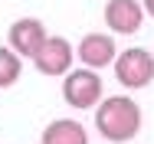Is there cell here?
Listing matches in <instances>:
<instances>
[{
    "label": "cell",
    "mask_w": 154,
    "mask_h": 144,
    "mask_svg": "<svg viewBox=\"0 0 154 144\" xmlns=\"http://www.w3.org/2000/svg\"><path fill=\"white\" fill-rule=\"evenodd\" d=\"M20 72H23L20 56H17L10 46H0V88L17 85V82H20Z\"/></svg>",
    "instance_id": "9"
},
{
    "label": "cell",
    "mask_w": 154,
    "mask_h": 144,
    "mask_svg": "<svg viewBox=\"0 0 154 144\" xmlns=\"http://www.w3.org/2000/svg\"><path fill=\"white\" fill-rule=\"evenodd\" d=\"M141 121H144L141 105L131 95H108L95 108V131L112 144H125L131 138H138Z\"/></svg>",
    "instance_id": "1"
},
{
    "label": "cell",
    "mask_w": 154,
    "mask_h": 144,
    "mask_svg": "<svg viewBox=\"0 0 154 144\" xmlns=\"http://www.w3.org/2000/svg\"><path fill=\"white\" fill-rule=\"evenodd\" d=\"M112 69H115L118 85H125L128 92L148 88L154 82V56L148 49H141V46H131V49H125L122 56H115Z\"/></svg>",
    "instance_id": "3"
},
{
    "label": "cell",
    "mask_w": 154,
    "mask_h": 144,
    "mask_svg": "<svg viewBox=\"0 0 154 144\" xmlns=\"http://www.w3.org/2000/svg\"><path fill=\"white\" fill-rule=\"evenodd\" d=\"M39 144H89V131L75 121V118H56L43 128V141Z\"/></svg>",
    "instance_id": "8"
},
{
    "label": "cell",
    "mask_w": 154,
    "mask_h": 144,
    "mask_svg": "<svg viewBox=\"0 0 154 144\" xmlns=\"http://www.w3.org/2000/svg\"><path fill=\"white\" fill-rule=\"evenodd\" d=\"M102 75H98V69H72V72H66V79H62V98H66V105L69 108H79V112H85V108H95L98 102H102Z\"/></svg>",
    "instance_id": "2"
},
{
    "label": "cell",
    "mask_w": 154,
    "mask_h": 144,
    "mask_svg": "<svg viewBox=\"0 0 154 144\" xmlns=\"http://www.w3.org/2000/svg\"><path fill=\"white\" fill-rule=\"evenodd\" d=\"M75 56L89 69H105V66L115 62L118 49H115V39L108 33H85L82 43H79V49H75Z\"/></svg>",
    "instance_id": "7"
},
{
    "label": "cell",
    "mask_w": 154,
    "mask_h": 144,
    "mask_svg": "<svg viewBox=\"0 0 154 144\" xmlns=\"http://www.w3.org/2000/svg\"><path fill=\"white\" fill-rule=\"evenodd\" d=\"M141 7H144V13H151V17H154V0H141Z\"/></svg>",
    "instance_id": "10"
},
{
    "label": "cell",
    "mask_w": 154,
    "mask_h": 144,
    "mask_svg": "<svg viewBox=\"0 0 154 144\" xmlns=\"http://www.w3.org/2000/svg\"><path fill=\"white\" fill-rule=\"evenodd\" d=\"M46 36L49 33L43 26V20H36V17H20L17 23H10V29H7V43H10V49L20 59H33V53L43 46Z\"/></svg>",
    "instance_id": "5"
},
{
    "label": "cell",
    "mask_w": 154,
    "mask_h": 144,
    "mask_svg": "<svg viewBox=\"0 0 154 144\" xmlns=\"http://www.w3.org/2000/svg\"><path fill=\"white\" fill-rule=\"evenodd\" d=\"M75 59V49L69 46V39L62 36H46L43 46L33 53V66L43 72V75H66L69 66Z\"/></svg>",
    "instance_id": "4"
},
{
    "label": "cell",
    "mask_w": 154,
    "mask_h": 144,
    "mask_svg": "<svg viewBox=\"0 0 154 144\" xmlns=\"http://www.w3.org/2000/svg\"><path fill=\"white\" fill-rule=\"evenodd\" d=\"M105 23H108L112 33H118V36L138 33L141 23H144V7H141V0H108V7H105Z\"/></svg>",
    "instance_id": "6"
}]
</instances>
